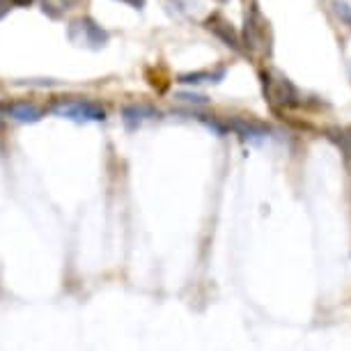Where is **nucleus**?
Here are the masks:
<instances>
[{
  "label": "nucleus",
  "mask_w": 351,
  "mask_h": 351,
  "mask_svg": "<svg viewBox=\"0 0 351 351\" xmlns=\"http://www.w3.org/2000/svg\"><path fill=\"white\" fill-rule=\"evenodd\" d=\"M262 90L267 97L269 106L274 110H285V108H294L301 106V95L294 88V83L287 76L280 74L278 69H264L262 71Z\"/></svg>",
  "instance_id": "obj_1"
},
{
  "label": "nucleus",
  "mask_w": 351,
  "mask_h": 351,
  "mask_svg": "<svg viewBox=\"0 0 351 351\" xmlns=\"http://www.w3.org/2000/svg\"><path fill=\"white\" fill-rule=\"evenodd\" d=\"M241 44L253 58H269L271 56V28L269 21L262 16V12L253 5L246 12V25H243Z\"/></svg>",
  "instance_id": "obj_2"
},
{
  "label": "nucleus",
  "mask_w": 351,
  "mask_h": 351,
  "mask_svg": "<svg viewBox=\"0 0 351 351\" xmlns=\"http://www.w3.org/2000/svg\"><path fill=\"white\" fill-rule=\"evenodd\" d=\"M67 37L71 44L78 46V49H90V51H101L110 39L108 32L90 16L74 19L67 28Z\"/></svg>",
  "instance_id": "obj_3"
},
{
  "label": "nucleus",
  "mask_w": 351,
  "mask_h": 351,
  "mask_svg": "<svg viewBox=\"0 0 351 351\" xmlns=\"http://www.w3.org/2000/svg\"><path fill=\"white\" fill-rule=\"evenodd\" d=\"M53 115L64 117L71 122H104L106 110L95 101H85V99H62L53 106Z\"/></svg>",
  "instance_id": "obj_4"
},
{
  "label": "nucleus",
  "mask_w": 351,
  "mask_h": 351,
  "mask_svg": "<svg viewBox=\"0 0 351 351\" xmlns=\"http://www.w3.org/2000/svg\"><path fill=\"white\" fill-rule=\"evenodd\" d=\"M204 25H207V30H211L214 35L221 39V42L225 46H230V49H234L237 53H241L243 51V46H241V37H239V32L234 30V25H232L228 19H225L223 14H211L207 21H204Z\"/></svg>",
  "instance_id": "obj_5"
},
{
  "label": "nucleus",
  "mask_w": 351,
  "mask_h": 351,
  "mask_svg": "<svg viewBox=\"0 0 351 351\" xmlns=\"http://www.w3.org/2000/svg\"><path fill=\"white\" fill-rule=\"evenodd\" d=\"M0 110L5 112V115L14 117L16 122H39L42 120V108H37L35 104H28V101H19V104H3L0 106Z\"/></svg>",
  "instance_id": "obj_6"
},
{
  "label": "nucleus",
  "mask_w": 351,
  "mask_h": 351,
  "mask_svg": "<svg viewBox=\"0 0 351 351\" xmlns=\"http://www.w3.org/2000/svg\"><path fill=\"white\" fill-rule=\"evenodd\" d=\"M154 117H158V110L152 108V106H127V108L122 110V122L124 127H127L129 131L138 129L145 120H154Z\"/></svg>",
  "instance_id": "obj_7"
},
{
  "label": "nucleus",
  "mask_w": 351,
  "mask_h": 351,
  "mask_svg": "<svg viewBox=\"0 0 351 351\" xmlns=\"http://www.w3.org/2000/svg\"><path fill=\"white\" fill-rule=\"evenodd\" d=\"M326 138L330 143H335L344 154L351 158V127H333L326 129Z\"/></svg>",
  "instance_id": "obj_8"
},
{
  "label": "nucleus",
  "mask_w": 351,
  "mask_h": 351,
  "mask_svg": "<svg viewBox=\"0 0 351 351\" xmlns=\"http://www.w3.org/2000/svg\"><path fill=\"white\" fill-rule=\"evenodd\" d=\"M225 76V69H218L216 74H209V71H195V74H182L177 78V83L184 85H202V83H218Z\"/></svg>",
  "instance_id": "obj_9"
},
{
  "label": "nucleus",
  "mask_w": 351,
  "mask_h": 351,
  "mask_svg": "<svg viewBox=\"0 0 351 351\" xmlns=\"http://www.w3.org/2000/svg\"><path fill=\"white\" fill-rule=\"evenodd\" d=\"M78 3H81V0H42V10H44V14H49L51 19H58V16H62L64 12L74 10Z\"/></svg>",
  "instance_id": "obj_10"
},
{
  "label": "nucleus",
  "mask_w": 351,
  "mask_h": 351,
  "mask_svg": "<svg viewBox=\"0 0 351 351\" xmlns=\"http://www.w3.org/2000/svg\"><path fill=\"white\" fill-rule=\"evenodd\" d=\"M333 8H335V14L340 16V21H344L351 28V8H349V5L337 0V3H333Z\"/></svg>",
  "instance_id": "obj_11"
},
{
  "label": "nucleus",
  "mask_w": 351,
  "mask_h": 351,
  "mask_svg": "<svg viewBox=\"0 0 351 351\" xmlns=\"http://www.w3.org/2000/svg\"><path fill=\"white\" fill-rule=\"evenodd\" d=\"M180 99L189 104H207V97H200V95H180Z\"/></svg>",
  "instance_id": "obj_12"
},
{
  "label": "nucleus",
  "mask_w": 351,
  "mask_h": 351,
  "mask_svg": "<svg viewBox=\"0 0 351 351\" xmlns=\"http://www.w3.org/2000/svg\"><path fill=\"white\" fill-rule=\"evenodd\" d=\"M12 5H14L12 0H0V19H3L12 10Z\"/></svg>",
  "instance_id": "obj_13"
},
{
  "label": "nucleus",
  "mask_w": 351,
  "mask_h": 351,
  "mask_svg": "<svg viewBox=\"0 0 351 351\" xmlns=\"http://www.w3.org/2000/svg\"><path fill=\"white\" fill-rule=\"evenodd\" d=\"M120 3H127V5H131L134 10H143V8H145V0H120Z\"/></svg>",
  "instance_id": "obj_14"
},
{
  "label": "nucleus",
  "mask_w": 351,
  "mask_h": 351,
  "mask_svg": "<svg viewBox=\"0 0 351 351\" xmlns=\"http://www.w3.org/2000/svg\"><path fill=\"white\" fill-rule=\"evenodd\" d=\"M12 3H14V5H30L32 0H12Z\"/></svg>",
  "instance_id": "obj_15"
}]
</instances>
